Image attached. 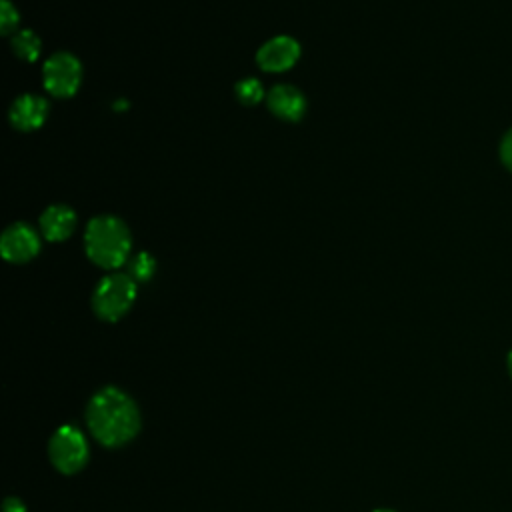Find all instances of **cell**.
Segmentation results:
<instances>
[{"label":"cell","mask_w":512,"mask_h":512,"mask_svg":"<svg viewBox=\"0 0 512 512\" xmlns=\"http://www.w3.org/2000/svg\"><path fill=\"white\" fill-rule=\"evenodd\" d=\"M86 424L102 446L120 448L140 432V410L124 390L106 386L90 398Z\"/></svg>","instance_id":"obj_1"},{"label":"cell","mask_w":512,"mask_h":512,"mask_svg":"<svg viewBox=\"0 0 512 512\" xmlns=\"http://www.w3.org/2000/svg\"><path fill=\"white\" fill-rule=\"evenodd\" d=\"M84 244L88 258L102 268H118L130 252V232L116 216H96L88 222Z\"/></svg>","instance_id":"obj_2"},{"label":"cell","mask_w":512,"mask_h":512,"mask_svg":"<svg viewBox=\"0 0 512 512\" xmlns=\"http://www.w3.org/2000/svg\"><path fill=\"white\" fill-rule=\"evenodd\" d=\"M136 300V282L128 274H110L102 278L92 294V308L106 322L120 320Z\"/></svg>","instance_id":"obj_3"},{"label":"cell","mask_w":512,"mask_h":512,"mask_svg":"<svg viewBox=\"0 0 512 512\" xmlns=\"http://www.w3.org/2000/svg\"><path fill=\"white\" fill-rule=\"evenodd\" d=\"M48 458L62 474H76L90 458L88 440L74 424L60 426L48 440Z\"/></svg>","instance_id":"obj_4"},{"label":"cell","mask_w":512,"mask_h":512,"mask_svg":"<svg viewBox=\"0 0 512 512\" xmlns=\"http://www.w3.org/2000/svg\"><path fill=\"white\" fill-rule=\"evenodd\" d=\"M80 78H82V66L68 52L54 54L44 64L42 80H44V88L52 96H58V98L72 96L80 86Z\"/></svg>","instance_id":"obj_5"},{"label":"cell","mask_w":512,"mask_h":512,"mask_svg":"<svg viewBox=\"0 0 512 512\" xmlns=\"http://www.w3.org/2000/svg\"><path fill=\"white\" fill-rule=\"evenodd\" d=\"M0 250L6 260L20 264V262H28L38 254L40 240L28 224L16 222L2 234Z\"/></svg>","instance_id":"obj_6"},{"label":"cell","mask_w":512,"mask_h":512,"mask_svg":"<svg viewBox=\"0 0 512 512\" xmlns=\"http://www.w3.org/2000/svg\"><path fill=\"white\" fill-rule=\"evenodd\" d=\"M300 56V46L290 36H276L264 42L256 54V60L266 72H282L294 66Z\"/></svg>","instance_id":"obj_7"},{"label":"cell","mask_w":512,"mask_h":512,"mask_svg":"<svg viewBox=\"0 0 512 512\" xmlns=\"http://www.w3.org/2000/svg\"><path fill=\"white\" fill-rule=\"evenodd\" d=\"M46 114H48V104L44 98L36 94H24L16 98L10 106V122L14 128L22 132H30L42 126V122L46 120Z\"/></svg>","instance_id":"obj_8"},{"label":"cell","mask_w":512,"mask_h":512,"mask_svg":"<svg viewBox=\"0 0 512 512\" xmlns=\"http://www.w3.org/2000/svg\"><path fill=\"white\" fill-rule=\"evenodd\" d=\"M266 104L268 108L282 120H298L304 110H306V100L300 94V90H296L294 86H274L268 94H266Z\"/></svg>","instance_id":"obj_9"},{"label":"cell","mask_w":512,"mask_h":512,"mask_svg":"<svg viewBox=\"0 0 512 512\" xmlns=\"http://www.w3.org/2000/svg\"><path fill=\"white\" fill-rule=\"evenodd\" d=\"M74 226H76V214L70 206H64V204H54L46 208L40 216L42 234L52 242H60L68 238Z\"/></svg>","instance_id":"obj_10"},{"label":"cell","mask_w":512,"mask_h":512,"mask_svg":"<svg viewBox=\"0 0 512 512\" xmlns=\"http://www.w3.org/2000/svg\"><path fill=\"white\" fill-rule=\"evenodd\" d=\"M40 48H42V44H40L38 36L30 30H22L12 38V50L22 60H28V62L36 60L40 54Z\"/></svg>","instance_id":"obj_11"},{"label":"cell","mask_w":512,"mask_h":512,"mask_svg":"<svg viewBox=\"0 0 512 512\" xmlns=\"http://www.w3.org/2000/svg\"><path fill=\"white\" fill-rule=\"evenodd\" d=\"M154 272H156V260L148 252H140L130 260L126 274L134 282H148L154 276Z\"/></svg>","instance_id":"obj_12"},{"label":"cell","mask_w":512,"mask_h":512,"mask_svg":"<svg viewBox=\"0 0 512 512\" xmlns=\"http://www.w3.org/2000/svg\"><path fill=\"white\" fill-rule=\"evenodd\" d=\"M236 96L242 104L252 106V104H258L264 98V88H262L260 80L246 78V80L236 84Z\"/></svg>","instance_id":"obj_13"},{"label":"cell","mask_w":512,"mask_h":512,"mask_svg":"<svg viewBox=\"0 0 512 512\" xmlns=\"http://www.w3.org/2000/svg\"><path fill=\"white\" fill-rule=\"evenodd\" d=\"M0 24H2L0 28L4 34L14 30L18 24V12L8 0H2V4H0Z\"/></svg>","instance_id":"obj_14"},{"label":"cell","mask_w":512,"mask_h":512,"mask_svg":"<svg viewBox=\"0 0 512 512\" xmlns=\"http://www.w3.org/2000/svg\"><path fill=\"white\" fill-rule=\"evenodd\" d=\"M498 156L502 166L512 172V126L504 132V136L500 138V146H498Z\"/></svg>","instance_id":"obj_15"},{"label":"cell","mask_w":512,"mask_h":512,"mask_svg":"<svg viewBox=\"0 0 512 512\" xmlns=\"http://www.w3.org/2000/svg\"><path fill=\"white\" fill-rule=\"evenodd\" d=\"M4 512H26V506L20 498L10 496V498L4 500Z\"/></svg>","instance_id":"obj_16"},{"label":"cell","mask_w":512,"mask_h":512,"mask_svg":"<svg viewBox=\"0 0 512 512\" xmlns=\"http://www.w3.org/2000/svg\"><path fill=\"white\" fill-rule=\"evenodd\" d=\"M506 364H508V372H510V376H512V348H510V352H508V358H506Z\"/></svg>","instance_id":"obj_17"},{"label":"cell","mask_w":512,"mask_h":512,"mask_svg":"<svg viewBox=\"0 0 512 512\" xmlns=\"http://www.w3.org/2000/svg\"><path fill=\"white\" fill-rule=\"evenodd\" d=\"M374 512H394V510H374Z\"/></svg>","instance_id":"obj_18"}]
</instances>
